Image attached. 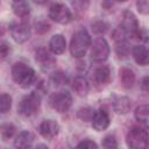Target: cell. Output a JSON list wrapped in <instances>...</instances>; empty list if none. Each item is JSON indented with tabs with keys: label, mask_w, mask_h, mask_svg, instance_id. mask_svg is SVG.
<instances>
[{
	"label": "cell",
	"mask_w": 149,
	"mask_h": 149,
	"mask_svg": "<svg viewBox=\"0 0 149 149\" xmlns=\"http://www.w3.org/2000/svg\"><path fill=\"white\" fill-rule=\"evenodd\" d=\"M8 52H9V45H8V43H6V42L1 43L0 44V58L1 59L6 58L7 55H8Z\"/></svg>",
	"instance_id": "32"
},
{
	"label": "cell",
	"mask_w": 149,
	"mask_h": 149,
	"mask_svg": "<svg viewBox=\"0 0 149 149\" xmlns=\"http://www.w3.org/2000/svg\"><path fill=\"white\" fill-rule=\"evenodd\" d=\"M65 47H66V42H65V38L63 35L61 34H56L54 35L50 41H49V49L52 54L55 55H61L64 52L65 50Z\"/></svg>",
	"instance_id": "15"
},
{
	"label": "cell",
	"mask_w": 149,
	"mask_h": 149,
	"mask_svg": "<svg viewBox=\"0 0 149 149\" xmlns=\"http://www.w3.org/2000/svg\"><path fill=\"white\" fill-rule=\"evenodd\" d=\"M119 74H120L121 84L126 88H130L134 85V83H135V74H134V72L130 69L122 68V69H120Z\"/></svg>",
	"instance_id": "19"
},
{
	"label": "cell",
	"mask_w": 149,
	"mask_h": 149,
	"mask_svg": "<svg viewBox=\"0 0 149 149\" xmlns=\"http://www.w3.org/2000/svg\"><path fill=\"white\" fill-rule=\"evenodd\" d=\"M113 109L118 114H126L130 111L132 102L128 97H122V95H114L112 100Z\"/></svg>",
	"instance_id": "14"
},
{
	"label": "cell",
	"mask_w": 149,
	"mask_h": 149,
	"mask_svg": "<svg viewBox=\"0 0 149 149\" xmlns=\"http://www.w3.org/2000/svg\"><path fill=\"white\" fill-rule=\"evenodd\" d=\"M108 29V23H106L105 21H95L94 23H92V30L95 34H105Z\"/></svg>",
	"instance_id": "27"
},
{
	"label": "cell",
	"mask_w": 149,
	"mask_h": 149,
	"mask_svg": "<svg viewBox=\"0 0 149 149\" xmlns=\"http://www.w3.org/2000/svg\"><path fill=\"white\" fill-rule=\"evenodd\" d=\"M132 55L135 62L140 65H147L148 63V50L143 45H134L132 49Z\"/></svg>",
	"instance_id": "18"
},
{
	"label": "cell",
	"mask_w": 149,
	"mask_h": 149,
	"mask_svg": "<svg viewBox=\"0 0 149 149\" xmlns=\"http://www.w3.org/2000/svg\"><path fill=\"white\" fill-rule=\"evenodd\" d=\"M74 149H99V148L95 142H93L91 140H84V141L79 142L74 147Z\"/></svg>",
	"instance_id": "29"
},
{
	"label": "cell",
	"mask_w": 149,
	"mask_h": 149,
	"mask_svg": "<svg viewBox=\"0 0 149 149\" xmlns=\"http://www.w3.org/2000/svg\"><path fill=\"white\" fill-rule=\"evenodd\" d=\"M35 59L43 70H49L56 65V58L44 47H41L36 50Z\"/></svg>",
	"instance_id": "11"
},
{
	"label": "cell",
	"mask_w": 149,
	"mask_h": 149,
	"mask_svg": "<svg viewBox=\"0 0 149 149\" xmlns=\"http://www.w3.org/2000/svg\"><path fill=\"white\" fill-rule=\"evenodd\" d=\"M120 28L125 31L126 36H129L134 40H141L142 38L143 41H147V38H146L147 35L143 30L140 29L137 19L128 9L123 10V13H122V20H121Z\"/></svg>",
	"instance_id": "3"
},
{
	"label": "cell",
	"mask_w": 149,
	"mask_h": 149,
	"mask_svg": "<svg viewBox=\"0 0 149 149\" xmlns=\"http://www.w3.org/2000/svg\"><path fill=\"white\" fill-rule=\"evenodd\" d=\"M148 115H149V107L148 105H140L136 109H135V119L143 123V125H148Z\"/></svg>",
	"instance_id": "21"
},
{
	"label": "cell",
	"mask_w": 149,
	"mask_h": 149,
	"mask_svg": "<svg viewBox=\"0 0 149 149\" xmlns=\"http://www.w3.org/2000/svg\"><path fill=\"white\" fill-rule=\"evenodd\" d=\"M12 106V97L7 93L0 95V114L7 113Z\"/></svg>",
	"instance_id": "24"
},
{
	"label": "cell",
	"mask_w": 149,
	"mask_h": 149,
	"mask_svg": "<svg viewBox=\"0 0 149 149\" xmlns=\"http://www.w3.org/2000/svg\"><path fill=\"white\" fill-rule=\"evenodd\" d=\"M38 132H40V134L44 139L51 140V139H54L58 134L59 126H58V123L55 120H50V119L43 120L41 122V125L38 126Z\"/></svg>",
	"instance_id": "13"
},
{
	"label": "cell",
	"mask_w": 149,
	"mask_h": 149,
	"mask_svg": "<svg viewBox=\"0 0 149 149\" xmlns=\"http://www.w3.org/2000/svg\"><path fill=\"white\" fill-rule=\"evenodd\" d=\"M141 88H142L144 92L148 91V88H149V78H148V77H144V78L141 80Z\"/></svg>",
	"instance_id": "34"
},
{
	"label": "cell",
	"mask_w": 149,
	"mask_h": 149,
	"mask_svg": "<svg viewBox=\"0 0 149 149\" xmlns=\"http://www.w3.org/2000/svg\"><path fill=\"white\" fill-rule=\"evenodd\" d=\"M91 121H92V127L97 132H102L109 125V115L105 109H98L93 112Z\"/></svg>",
	"instance_id": "12"
},
{
	"label": "cell",
	"mask_w": 149,
	"mask_h": 149,
	"mask_svg": "<svg viewBox=\"0 0 149 149\" xmlns=\"http://www.w3.org/2000/svg\"><path fill=\"white\" fill-rule=\"evenodd\" d=\"M72 88L78 95H80V97L86 95L88 93V90H90L87 79L85 77H81V76L74 77V79L72 80Z\"/></svg>",
	"instance_id": "17"
},
{
	"label": "cell",
	"mask_w": 149,
	"mask_h": 149,
	"mask_svg": "<svg viewBox=\"0 0 149 149\" xmlns=\"http://www.w3.org/2000/svg\"><path fill=\"white\" fill-rule=\"evenodd\" d=\"M35 149H48V147H47L45 144H38Z\"/></svg>",
	"instance_id": "35"
},
{
	"label": "cell",
	"mask_w": 149,
	"mask_h": 149,
	"mask_svg": "<svg viewBox=\"0 0 149 149\" xmlns=\"http://www.w3.org/2000/svg\"><path fill=\"white\" fill-rule=\"evenodd\" d=\"M12 9L14 12V14L19 17H27L30 13V7L28 5V2L26 1H14L12 3Z\"/></svg>",
	"instance_id": "20"
},
{
	"label": "cell",
	"mask_w": 149,
	"mask_h": 149,
	"mask_svg": "<svg viewBox=\"0 0 149 149\" xmlns=\"http://www.w3.org/2000/svg\"><path fill=\"white\" fill-rule=\"evenodd\" d=\"M35 29H36V33L38 34H44V33H48L50 30V24L47 23L45 21H38L36 24H35Z\"/></svg>",
	"instance_id": "30"
},
{
	"label": "cell",
	"mask_w": 149,
	"mask_h": 149,
	"mask_svg": "<svg viewBox=\"0 0 149 149\" xmlns=\"http://www.w3.org/2000/svg\"><path fill=\"white\" fill-rule=\"evenodd\" d=\"M33 141H34V135L28 130H23L16 136L14 141V147L15 149H28L31 146Z\"/></svg>",
	"instance_id": "16"
},
{
	"label": "cell",
	"mask_w": 149,
	"mask_h": 149,
	"mask_svg": "<svg viewBox=\"0 0 149 149\" xmlns=\"http://www.w3.org/2000/svg\"><path fill=\"white\" fill-rule=\"evenodd\" d=\"M40 106H41V95L36 92H31L22 98V100L19 102L17 111L22 115L31 116L38 112Z\"/></svg>",
	"instance_id": "5"
},
{
	"label": "cell",
	"mask_w": 149,
	"mask_h": 149,
	"mask_svg": "<svg viewBox=\"0 0 149 149\" xmlns=\"http://www.w3.org/2000/svg\"><path fill=\"white\" fill-rule=\"evenodd\" d=\"M109 45L104 37H97L91 47V58L94 62H104L108 58Z\"/></svg>",
	"instance_id": "8"
},
{
	"label": "cell",
	"mask_w": 149,
	"mask_h": 149,
	"mask_svg": "<svg viewBox=\"0 0 149 149\" xmlns=\"http://www.w3.org/2000/svg\"><path fill=\"white\" fill-rule=\"evenodd\" d=\"M129 149H148V132L146 128L132 127L126 136Z\"/></svg>",
	"instance_id": "4"
},
{
	"label": "cell",
	"mask_w": 149,
	"mask_h": 149,
	"mask_svg": "<svg viewBox=\"0 0 149 149\" xmlns=\"http://www.w3.org/2000/svg\"><path fill=\"white\" fill-rule=\"evenodd\" d=\"M92 115H93V111L88 107H84V108H80L77 113V116L83 120V121H91L92 119Z\"/></svg>",
	"instance_id": "28"
},
{
	"label": "cell",
	"mask_w": 149,
	"mask_h": 149,
	"mask_svg": "<svg viewBox=\"0 0 149 149\" xmlns=\"http://www.w3.org/2000/svg\"><path fill=\"white\" fill-rule=\"evenodd\" d=\"M136 7H137V10L141 13V14H148L149 12V2L147 0H140L136 2Z\"/></svg>",
	"instance_id": "31"
},
{
	"label": "cell",
	"mask_w": 149,
	"mask_h": 149,
	"mask_svg": "<svg viewBox=\"0 0 149 149\" xmlns=\"http://www.w3.org/2000/svg\"><path fill=\"white\" fill-rule=\"evenodd\" d=\"M49 102L55 111L59 113H64L72 105V95L69 91H59L51 94Z\"/></svg>",
	"instance_id": "6"
},
{
	"label": "cell",
	"mask_w": 149,
	"mask_h": 149,
	"mask_svg": "<svg viewBox=\"0 0 149 149\" xmlns=\"http://www.w3.org/2000/svg\"><path fill=\"white\" fill-rule=\"evenodd\" d=\"M49 17L57 23L65 24L71 21L72 14H71V10L68 8V6L61 2H56V3H52L49 8Z\"/></svg>",
	"instance_id": "7"
},
{
	"label": "cell",
	"mask_w": 149,
	"mask_h": 149,
	"mask_svg": "<svg viewBox=\"0 0 149 149\" xmlns=\"http://www.w3.org/2000/svg\"><path fill=\"white\" fill-rule=\"evenodd\" d=\"M130 48L129 44L127 43V41H120V42H115V54L118 56V58L123 59L129 55Z\"/></svg>",
	"instance_id": "22"
},
{
	"label": "cell",
	"mask_w": 149,
	"mask_h": 149,
	"mask_svg": "<svg viewBox=\"0 0 149 149\" xmlns=\"http://www.w3.org/2000/svg\"><path fill=\"white\" fill-rule=\"evenodd\" d=\"M2 34H3V29L1 28V29H0V35H2Z\"/></svg>",
	"instance_id": "36"
},
{
	"label": "cell",
	"mask_w": 149,
	"mask_h": 149,
	"mask_svg": "<svg viewBox=\"0 0 149 149\" xmlns=\"http://www.w3.org/2000/svg\"><path fill=\"white\" fill-rule=\"evenodd\" d=\"M50 80L54 85L56 86H61V85H64L69 81V78L66 76V73H64L63 71H56L54 72L51 76H50Z\"/></svg>",
	"instance_id": "23"
},
{
	"label": "cell",
	"mask_w": 149,
	"mask_h": 149,
	"mask_svg": "<svg viewBox=\"0 0 149 149\" xmlns=\"http://www.w3.org/2000/svg\"><path fill=\"white\" fill-rule=\"evenodd\" d=\"M12 78L19 86L27 88L36 80V73L29 65L16 62L12 68Z\"/></svg>",
	"instance_id": "1"
},
{
	"label": "cell",
	"mask_w": 149,
	"mask_h": 149,
	"mask_svg": "<svg viewBox=\"0 0 149 149\" xmlns=\"http://www.w3.org/2000/svg\"><path fill=\"white\" fill-rule=\"evenodd\" d=\"M14 133H15V127L12 123H6V125H3L0 128V135H1V137L5 141H7L8 139H10L14 135Z\"/></svg>",
	"instance_id": "25"
},
{
	"label": "cell",
	"mask_w": 149,
	"mask_h": 149,
	"mask_svg": "<svg viewBox=\"0 0 149 149\" xmlns=\"http://www.w3.org/2000/svg\"><path fill=\"white\" fill-rule=\"evenodd\" d=\"M102 148L104 149H118V142L114 135H107L102 140Z\"/></svg>",
	"instance_id": "26"
},
{
	"label": "cell",
	"mask_w": 149,
	"mask_h": 149,
	"mask_svg": "<svg viewBox=\"0 0 149 149\" xmlns=\"http://www.w3.org/2000/svg\"><path fill=\"white\" fill-rule=\"evenodd\" d=\"M72 5L74 7H77L78 9H86V7L88 6V2H84V1H74L72 2Z\"/></svg>",
	"instance_id": "33"
},
{
	"label": "cell",
	"mask_w": 149,
	"mask_h": 149,
	"mask_svg": "<svg viewBox=\"0 0 149 149\" xmlns=\"http://www.w3.org/2000/svg\"><path fill=\"white\" fill-rule=\"evenodd\" d=\"M90 78L95 86H104L111 80V69L108 65H97L90 72Z\"/></svg>",
	"instance_id": "10"
},
{
	"label": "cell",
	"mask_w": 149,
	"mask_h": 149,
	"mask_svg": "<svg viewBox=\"0 0 149 149\" xmlns=\"http://www.w3.org/2000/svg\"><path fill=\"white\" fill-rule=\"evenodd\" d=\"M90 47H91V36H90V34L84 28L78 29L72 35V38H71V42H70V52H71V55L76 58H80L86 54V51L88 50Z\"/></svg>",
	"instance_id": "2"
},
{
	"label": "cell",
	"mask_w": 149,
	"mask_h": 149,
	"mask_svg": "<svg viewBox=\"0 0 149 149\" xmlns=\"http://www.w3.org/2000/svg\"><path fill=\"white\" fill-rule=\"evenodd\" d=\"M9 31L13 40L17 43H24L30 37V27L26 22H12L9 24Z\"/></svg>",
	"instance_id": "9"
}]
</instances>
